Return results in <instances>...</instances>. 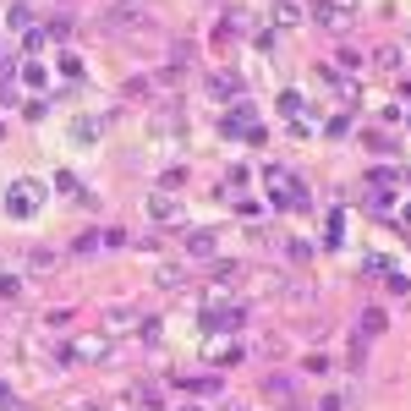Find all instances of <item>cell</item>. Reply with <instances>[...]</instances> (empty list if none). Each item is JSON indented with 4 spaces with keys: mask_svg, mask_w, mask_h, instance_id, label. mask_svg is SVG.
Returning a JSON list of instances; mask_svg holds the SVG:
<instances>
[{
    "mask_svg": "<svg viewBox=\"0 0 411 411\" xmlns=\"http://www.w3.org/2000/svg\"><path fill=\"white\" fill-rule=\"evenodd\" d=\"M104 324H110V329H132V324H137V313H132V308H110V313H104Z\"/></svg>",
    "mask_w": 411,
    "mask_h": 411,
    "instance_id": "cell-8",
    "label": "cell"
},
{
    "mask_svg": "<svg viewBox=\"0 0 411 411\" xmlns=\"http://www.w3.org/2000/svg\"><path fill=\"white\" fill-rule=\"evenodd\" d=\"M264 181H269V192H274V208H308V186L291 181L286 170H274V164H269Z\"/></svg>",
    "mask_w": 411,
    "mask_h": 411,
    "instance_id": "cell-1",
    "label": "cell"
},
{
    "mask_svg": "<svg viewBox=\"0 0 411 411\" xmlns=\"http://www.w3.org/2000/svg\"><path fill=\"white\" fill-rule=\"evenodd\" d=\"M313 17L324 22V28H334V33H346V28H351V11H346V6H329V0L313 6Z\"/></svg>",
    "mask_w": 411,
    "mask_h": 411,
    "instance_id": "cell-3",
    "label": "cell"
},
{
    "mask_svg": "<svg viewBox=\"0 0 411 411\" xmlns=\"http://www.w3.org/2000/svg\"><path fill=\"white\" fill-rule=\"evenodd\" d=\"M39 198H44V192H39L33 181H17L11 192H6V208H11V220H28V214L39 208Z\"/></svg>",
    "mask_w": 411,
    "mask_h": 411,
    "instance_id": "cell-2",
    "label": "cell"
},
{
    "mask_svg": "<svg viewBox=\"0 0 411 411\" xmlns=\"http://www.w3.org/2000/svg\"><path fill=\"white\" fill-rule=\"evenodd\" d=\"M17 291H22V286H17V274H0V296H6V302H11Z\"/></svg>",
    "mask_w": 411,
    "mask_h": 411,
    "instance_id": "cell-9",
    "label": "cell"
},
{
    "mask_svg": "<svg viewBox=\"0 0 411 411\" xmlns=\"http://www.w3.org/2000/svg\"><path fill=\"white\" fill-rule=\"evenodd\" d=\"M186 247H192L198 258H208V252H214V230H192V236H186Z\"/></svg>",
    "mask_w": 411,
    "mask_h": 411,
    "instance_id": "cell-7",
    "label": "cell"
},
{
    "mask_svg": "<svg viewBox=\"0 0 411 411\" xmlns=\"http://www.w3.org/2000/svg\"><path fill=\"white\" fill-rule=\"evenodd\" d=\"M143 17H148L143 0H121V6H116V11H110L104 22H110V28H126V22H143Z\"/></svg>",
    "mask_w": 411,
    "mask_h": 411,
    "instance_id": "cell-4",
    "label": "cell"
},
{
    "mask_svg": "<svg viewBox=\"0 0 411 411\" xmlns=\"http://www.w3.org/2000/svg\"><path fill=\"white\" fill-rule=\"evenodd\" d=\"M148 214H154V220H159V225H170V220H181V203H170V198H154V203H148Z\"/></svg>",
    "mask_w": 411,
    "mask_h": 411,
    "instance_id": "cell-5",
    "label": "cell"
},
{
    "mask_svg": "<svg viewBox=\"0 0 411 411\" xmlns=\"http://www.w3.org/2000/svg\"><path fill=\"white\" fill-rule=\"evenodd\" d=\"M274 22H280V28H296V22H302V6L280 0V6H274Z\"/></svg>",
    "mask_w": 411,
    "mask_h": 411,
    "instance_id": "cell-6",
    "label": "cell"
}]
</instances>
